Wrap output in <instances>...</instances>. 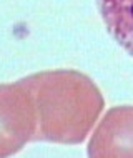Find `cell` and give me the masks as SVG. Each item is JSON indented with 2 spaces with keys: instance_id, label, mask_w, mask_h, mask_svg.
Here are the masks:
<instances>
[{
  "instance_id": "obj_2",
  "label": "cell",
  "mask_w": 133,
  "mask_h": 158,
  "mask_svg": "<svg viewBox=\"0 0 133 158\" xmlns=\"http://www.w3.org/2000/svg\"><path fill=\"white\" fill-rule=\"evenodd\" d=\"M92 158L133 156V106H113L93 131L88 143Z\"/></svg>"
},
{
  "instance_id": "obj_1",
  "label": "cell",
  "mask_w": 133,
  "mask_h": 158,
  "mask_svg": "<svg viewBox=\"0 0 133 158\" xmlns=\"http://www.w3.org/2000/svg\"><path fill=\"white\" fill-rule=\"evenodd\" d=\"M93 80L77 70H48L0 87V155L27 142L81 143L103 110Z\"/></svg>"
},
{
  "instance_id": "obj_3",
  "label": "cell",
  "mask_w": 133,
  "mask_h": 158,
  "mask_svg": "<svg viewBox=\"0 0 133 158\" xmlns=\"http://www.w3.org/2000/svg\"><path fill=\"white\" fill-rule=\"evenodd\" d=\"M106 30L133 57V0H97Z\"/></svg>"
}]
</instances>
